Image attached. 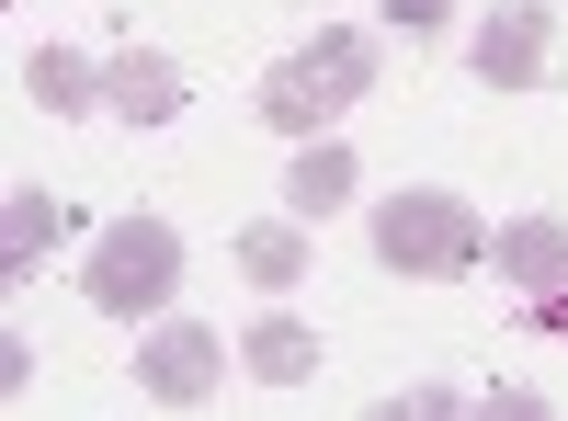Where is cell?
<instances>
[{
    "label": "cell",
    "mask_w": 568,
    "mask_h": 421,
    "mask_svg": "<svg viewBox=\"0 0 568 421\" xmlns=\"http://www.w3.org/2000/svg\"><path fill=\"white\" fill-rule=\"evenodd\" d=\"M489 262H500V285L557 297V285H568V217H511L500 240H489Z\"/></svg>",
    "instance_id": "7"
},
{
    "label": "cell",
    "mask_w": 568,
    "mask_h": 421,
    "mask_svg": "<svg viewBox=\"0 0 568 421\" xmlns=\"http://www.w3.org/2000/svg\"><path fill=\"white\" fill-rule=\"evenodd\" d=\"M364 91H375V34H307L296 58L262 69V126H284V137L307 149V137L342 126Z\"/></svg>",
    "instance_id": "1"
},
{
    "label": "cell",
    "mask_w": 568,
    "mask_h": 421,
    "mask_svg": "<svg viewBox=\"0 0 568 421\" xmlns=\"http://www.w3.org/2000/svg\"><path fill=\"white\" fill-rule=\"evenodd\" d=\"M240 364H251L262 388H307L318 377V331H307L296 308H262L251 331H240Z\"/></svg>",
    "instance_id": "8"
},
{
    "label": "cell",
    "mask_w": 568,
    "mask_h": 421,
    "mask_svg": "<svg viewBox=\"0 0 568 421\" xmlns=\"http://www.w3.org/2000/svg\"><path fill=\"white\" fill-rule=\"evenodd\" d=\"M478 421H557V410H546V388H489Z\"/></svg>",
    "instance_id": "14"
},
{
    "label": "cell",
    "mask_w": 568,
    "mask_h": 421,
    "mask_svg": "<svg viewBox=\"0 0 568 421\" xmlns=\"http://www.w3.org/2000/svg\"><path fill=\"white\" fill-rule=\"evenodd\" d=\"M375 262L387 273H420V285H455V273L489 262V217L444 194V182H420V194H387L375 206Z\"/></svg>",
    "instance_id": "2"
},
{
    "label": "cell",
    "mask_w": 568,
    "mask_h": 421,
    "mask_svg": "<svg viewBox=\"0 0 568 421\" xmlns=\"http://www.w3.org/2000/svg\"><path fill=\"white\" fill-rule=\"evenodd\" d=\"M546 34H557L546 0H511V12H489L478 34H466V69H478L489 91H535L546 80Z\"/></svg>",
    "instance_id": "5"
},
{
    "label": "cell",
    "mask_w": 568,
    "mask_h": 421,
    "mask_svg": "<svg viewBox=\"0 0 568 421\" xmlns=\"http://www.w3.org/2000/svg\"><path fill=\"white\" fill-rule=\"evenodd\" d=\"M182 103H194V80H182L160 46H114V58H103V114L114 126H171Z\"/></svg>",
    "instance_id": "6"
},
{
    "label": "cell",
    "mask_w": 568,
    "mask_h": 421,
    "mask_svg": "<svg viewBox=\"0 0 568 421\" xmlns=\"http://www.w3.org/2000/svg\"><path fill=\"white\" fill-rule=\"evenodd\" d=\"M364 421H478V399H466V388H433V377H420V388H398V399H375Z\"/></svg>",
    "instance_id": "13"
},
{
    "label": "cell",
    "mask_w": 568,
    "mask_h": 421,
    "mask_svg": "<svg viewBox=\"0 0 568 421\" xmlns=\"http://www.w3.org/2000/svg\"><path fill=\"white\" fill-rule=\"evenodd\" d=\"M240 273H251L262 297H284V285L307 273V228H296V217H262V228H240Z\"/></svg>",
    "instance_id": "12"
},
{
    "label": "cell",
    "mask_w": 568,
    "mask_h": 421,
    "mask_svg": "<svg viewBox=\"0 0 568 421\" xmlns=\"http://www.w3.org/2000/svg\"><path fill=\"white\" fill-rule=\"evenodd\" d=\"M171 285H182V228L171 217H114L91 240V262H80V297L103 319H160Z\"/></svg>",
    "instance_id": "3"
},
{
    "label": "cell",
    "mask_w": 568,
    "mask_h": 421,
    "mask_svg": "<svg viewBox=\"0 0 568 421\" xmlns=\"http://www.w3.org/2000/svg\"><path fill=\"white\" fill-rule=\"evenodd\" d=\"M23 91H34L45 114H103V69H91L80 46H34V58H23Z\"/></svg>",
    "instance_id": "11"
},
{
    "label": "cell",
    "mask_w": 568,
    "mask_h": 421,
    "mask_svg": "<svg viewBox=\"0 0 568 421\" xmlns=\"http://www.w3.org/2000/svg\"><path fill=\"white\" fill-rule=\"evenodd\" d=\"M136 388H149L160 410H205L227 388V342L205 331V319H149V342H136Z\"/></svg>",
    "instance_id": "4"
},
{
    "label": "cell",
    "mask_w": 568,
    "mask_h": 421,
    "mask_svg": "<svg viewBox=\"0 0 568 421\" xmlns=\"http://www.w3.org/2000/svg\"><path fill=\"white\" fill-rule=\"evenodd\" d=\"M58 240H69V206L58 194H12V206H0V285H23Z\"/></svg>",
    "instance_id": "10"
},
{
    "label": "cell",
    "mask_w": 568,
    "mask_h": 421,
    "mask_svg": "<svg viewBox=\"0 0 568 421\" xmlns=\"http://www.w3.org/2000/svg\"><path fill=\"white\" fill-rule=\"evenodd\" d=\"M524 319H535V331H546V342H568V285H557V297H535Z\"/></svg>",
    "instance_id": "16"
},
{
    "label": "cell",
    "mask_w": 568,
    "mask_h": 421,
    "mask_svg": "<svg viewBox=\"0 0 568 421\" xmlns=\"http://www.w3.org/2000/svg\"><path fill=\"white\" fill-rule=\"evenodd\" d=\"M387 23H398V34H444L455 0H387Z\"/></svg>",
    "instance_id": "15"
},
{
    "label": "cell",
    "mask_w": 568,
    "mask_h": 421,
    "mask_svg": "<svg viewBox=\"0 0 568 421\" xmlns=\"http://www.w3.org/2000/svg\"><path fill=\"white\" fill-rule=\"evenodd\" d=\"M329 206H353V149L342 137H307L284 160V217H329Z\"/></svg>",
    "instance_id": "9"
}]
</instances>
